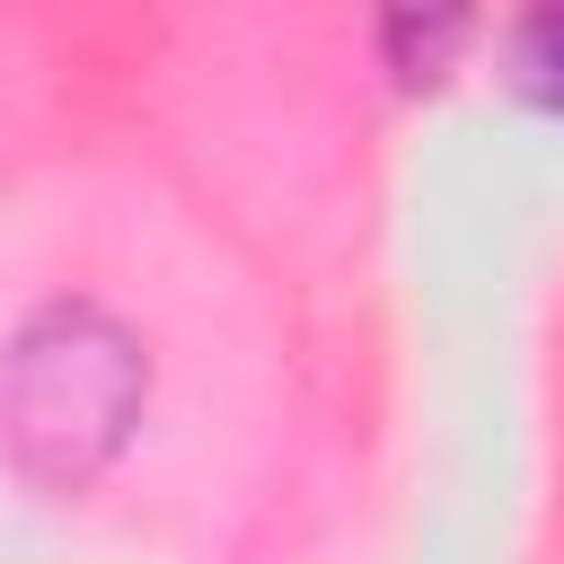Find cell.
<instances>
[{
    "instance_id": "obj_3",
    "label": "cell",
    "mask_w": 564,
    "mask_h": 564,
    "mask_svg": "<svg viewBox=\"0 0 564 564\" xmlns=\"http://www.w3.org/2000/svg\"><path fill=\"white\" fill-rule=\"evenodd\" d=\"M379 44L397 53V70H441L449 44H467V18H458V9H441V18H388Z\"/></svg>"
},
{
    "instance_id": "obj_1",
    "label": "cell",
    "mask_w": 564,
    "mask_h": 564,
    "mask_svg": "<svg viewBox=\"0 0 564 564\" xmlns=\"http://www.w3.org/2000/svg\"><path fill=\"white\" fill-rule=\"evenodd\" d=\"M141 388H150L141 344L97 300H53L9 344V441L26 449L35 476L88 485L123 449Z\"/></svg>"
},
{
    "instance_id": "obj_2",
    "label": "cell",
    "mask_w": 564,
    "mask_h": 564,
    "mask_svg": "<svg viewBox=\"0 0 564 564\" xmlns=\"http://www.w3.org/2000/svg\"><path fill=\"white\" fill-rule=\"evenodd\" d=\"M511 79L538 106H564V9H538L511 26Z\"/></svg>"
}]
</instances>
